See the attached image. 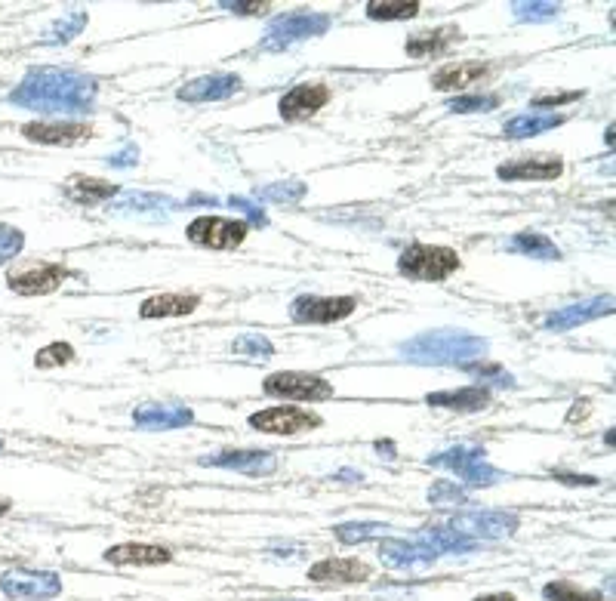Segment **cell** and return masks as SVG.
I'll use <instances>...</instances> for the list:
<instances>
[{
	"label": "cell",
	"mask_w": 616,
	"mask_h": 601,
	"mask_svg": "<svg viewBox=\"0 0 616 601\" xmlns=\"http://www.w3.org/2000/svg\"><path fill=\"white\" fill-rule=\"evenodd\" d=\"M96 81L74 68H31L10 93L19 108L47 111V115H84L96 102Z\"/></svg>",
	"instance_id": "cell-1"
},
{
	"label": "cell",
	"mask_w": 616,
	"mask_h": 601,
	"mask_svg": "<svg viewBox=\"0 0 616 601\" xmlns=\"http://www.w3.org/2000/svg\"><path fill=\"white\" fill-rule=\"evenodd\" d=\"M398 352L413 364H469L487 355V340L466 330H426L401 343Z\"/></svg>",
	"instance_id": "cell-2"
},
{
	"label": "cell",
	"mask_w": 616,
	"mask_h": 601,
	"mask_svg": "<svg viewBox=\"0 0 616 601\" xmlns=\"http://www.w3.org/2000/svg\"><path fill=\"white\" fill-rule=\"evenodd\" d=\"M459 266H462L459 253L438 244H410L398 256V272L407 275L410 281H426V284L447 281L453 272H459Z\"/></svg>",
	"instance_id": "cell-3"
},
{
	"label": "cell",
	"mask_w": 616,
	"mask_h": 601,
	"mask_svg": "<svg viewBox=\"0 0 616 601\" xmlns=\"http://www.w3.org/2000/svg\"><path fill=\"white\" fill-rule=\"evenodd\" d=\"M429 466L447 469V472H453L459 481L475 484V487H487V484H493V481L503 478V472L493 469V466L484 460V447H450V450H441V454L429 457Z\"/></svg>",
	"instance_id": "cell-4"
},
{
	"label": "cell",
	"mask_w": 616,
	"mask_h": 601,
	"mask_svg": "<svg viewBox=\"0 0 616 601\" xmlns=\"http://www.w3.org/2000/svg\"><path fill=\"white\" fill-rule=\"evenodd\" d=\"M262 392L281 398V401H327L333 398V383H327L318 373H296V370H284V373H272Z\"/></svg>",
	"instance_id": "cell-5"
},
{
	"label": "cell",
	"mask_w": 616,
	"mask_h": 601,
	"mask_svg": "<svg viewBox=\"0 0 616 601\" xmlns=\"http://www.w3.org/2000/svg\"><path fill=\"white\" fill-rule=\"evenodd\" d=\"M330 28V16L324 13H287L278 16L272 25L265 28L262 37V50H284L296 41H305V37H318Z\"/></svg>",
	"instance_id": "cell-6"
},
{
	"label": "cell",
	"mask_w": 616,
	"mask_h": 601,
	"mask_svg": "<svg viewBox=\"0 0 616 601\" xmlns=\"http://www.w3.org/2000/svg\"><path fill=\"white\" fill-rule=\"evenodd\" d=\"M250 232V222L225 219V216H198L188 225V241L207 250H235L244 244Z\"/></svg>",
	"instance_id": "cell-7"
},
{
	"label": "cell",
	"mask_w": 616,
	"mask_h": 601,
	"mask_svg": "<svg viewBox=\"0 0 616 601\" xmlns=\"http://www.w3.org/2000/svg\"><path fill=\"white\" fill-rule=\"evenodd\" d=\"M0 592L13 601H50L62 595V577L53 571H25L13 568L0 574Z\"/></svg>",
	"instance_id": "cell-8"
},
{
	"label": "cell",
	"mask_w": 616,
	"mask_h": 601,
	"mask_svg": "<svg viewBox=\"0 0 616 601\" xmlns=\"http://www.w3.org/2000/svg\"><path fill=\"white\" fill-rule=\"evenodd\" d=\"M518 515L503 512V509H481V512H466V515H453L447 528L456 534H466L472 540H503L518 531Z\"/></svg>",
	"instance_id": "cell-9"
},
{
	"label": "cell",
	"mask_w": 616,
	"mask_h": 601,
	"mask_svg": "<svg viewBox=\"0 0 616 601\" xmlns=\"http://www.w3.org/2000/svg\"><path fill=\"white\" fill-rule=\"evenodd\" d=\"M358 309L355 296H296L290 303V318L296 324H336Z\"/></svg>",
	"instance_id": "cell-10"
},
{
	"label": "cell",
	"mask_w": 616,
	"mask_h": 601,
	"mask_svg": "<svg viewBox=\"0 0 616 601\" xmlns=\"http://www.w3.org/2000/svg\"><path fill=\"white\" fill-rule=\"evenodd\" d=\"M250 426L259 429V432H268V435H299V432H308V429H318L321 426V417L305 407H268V410H259L250 417Z\"/></svg>",
	"instance_id": "cell-11"
},
{
	"label": "cell",
	"mask_w": 616,
	"mask_h": 601,
	"mask_svg": "<svg viewBox=\"0 0 616 601\" xmlns=\"http://www.w3.org/2000/svg\"><path fill=\"white\" fill-rule=\"evenodd\" d=\"M327 102H330V87L312 81V84H296L290 93H284L278 108H281L284 121H305V118L318 115Z\"/></svg>",
	"instance_id": "cell-12"
},
{
	"label": "cell",
	"mask_w": 616,
	"mask_h": 601,
	"mask_svg": "<svg viewBox=\"0 0 616 601\" xmlns=\"http://www.w3.org/2000/svg\"><path fill=\"white\" fill-rule=\"evenodd\" d=\"M564 173V161L558 155H533V158H518L509 164H499L496 176L506 182H546L558 179Z\"/></svg>",
	"instance_id": "cell-13"
},
{
	"label": "cell",
	"mask_w": 616,
	"mask_h": 601,
	"mask_svg": "<svg viewBox=\"0 0 616 601\" xmlns=\"http://www.w3.org/2000/svg\"><path fill=\"white\" fill-rule=\"evenodd\" d=\"M201 466L235 469L241 475H272L278 469V457L268 450H222L216 457H201Z\"/></svg>",
	"instance_id": "cell-14"
},
{
	"label": "cell",
	"mask_w": 616,
	"mask_h": 601,
	"mask_svg": "<svg viewBox=\"0 0 616 601\" xmlns=\"http://www.w3.org/2000/svg\"><path fill=\"white\" fill-rule=\"evenodd\" d=\"M610 312H613L610 296H592V299H583V303H573V306H564V309L546 315L543 327L552 330V333H561V330H573V327L595 321L601 315H610Z\"/></svg>",
	"instance_id": "cell-15"
},
{
	"label": "cell",
	"mask_w": 616,
	"mask_h": 601,
	"mask_svg": "<svg viewBox=\"0 0 616 601\" xmlns=\"http://www.w3.org/2000/svg\"><path fill=\"white\" fill-rule=\"evenodd\" d=\"M68 278V269L59 266V262H44L37 269H25L10 275V290L19 296H44L53 293L56 287H62V281Z\"/></svg>",
	"instance_id": "cell-16"
},
{
	"label": "cell",
	"mask_w": 616,
	"mask_h": 601,
	"mask_svg": "<svg viewBox=\"0 0 616 601\" xmlns=\"http://www.w3.org/2000/svg\"><path fill=\"white\" fill-rule=\"evenodd\" d=\"M370 577L373 571L361 558H321L318 565L308 568L312 583H364Z\"/></svg>",
	"instance_id": "cell-17"
},
{
	"label": "cell",
	"mask_w": 616,
	"mask_h": 601,
	"mask_svg": "<svg viewBox=\"0 0 616 601\" xmlns=\"http://www.w3.org/2000/svg\"><path fill=\"white\" fill-rule=\"evenodd\" d=\"M22 136L31 142H44V145H74L93 136L90 124H77V121H37V124H25Z\"/></svg>",
	"instance_id": "cell-18"
},
{
	"label": "cell",
	"mask_w": 616,
	"mask_h": 601,
	"mask_svg": "<svg viewBox=\"0 0 616 601\" xmlns=\"http://www.w3.org/2000/svg\"><path fill=\"white\" fill-rule=\"evenodd\" d=\"M241 90V78L238 74H207V78H195L185 87H179V99L182 102H219L228 99Z\"/></svg>",
	"instance_id": "cell-19"
},
{
	"label": "cell",
	"mask_w": 616,
	"mask_h": 601,
	"mask_svg": "<svg viewBox=\"0 0 616 601\" xmlns=\"http://www.w3.org/2000/svg\"><path fill=\"white\" fill-rule=\"evenodd\" d=\"M133 423L142 429H182L195 423V410L185 404H142L133 410Z\"/></svg>",
	"instance_id": "cell-20"
},
{
	"label": "cell",
	"mask_w": 616,
	"mask_h": 601,
	"mask_svg": "<svg viewBox=\"0 0 616 601\" xmlns=\"http://www.w3.org/2000/svg\"><path fill=\"white\" fill-rule=\"evenodd\" d=\"M379 558L382 565L389 568H407V571H416V568H429L435 565V552L426 549L422 543H407V540H379Z\"/></svg>",
	"instance_id": "cell-21"
},
{
	"label": "cell",
	"mask_w": 616,
	"mask_h": 601,
	"mask_svg": "<svg viewBox=\"0 0 616 601\" xmlns=\"http://www.w3.org/2000/svg\"><path fill=\"white\" fill-rule=\"evenodd\" d=\"M173 555L164 546H151V543H121V546H111L105 552L108 565H136V568H151V565H167Z\"/></svg>",
	"instance_id": "cell-22"
},
{
	"label": "cell",
	"mask_w": 616,
	"mask_h": 601,
	"mask_svg": "<svg viewBox=\"0 0 616 601\" xmlns=\"http://www.w3.org/2000/svg\"><path fill=\"white\" fill-rule=\"evenodd\" d=\"M462 41L459 28H438V31H416L413 37H407V56L413 59H429V56H444L453 44Z\"/></svg>",
	"instance_id": "cell-23"
},
{
	"label": "cell",
	"mask_w": 616,
	"mask_h": 601,
	"mask_svg": "<svg viewBox=\"0 0 616 601\" xmlns=\"http://www.w3.org/2000/svg\"><path fill=\"white\" fill-rule=\"evenodd\" d=\"M201 306V299L195 293H161V296H151L139 306L142 318H182L191 315Z\"/></svg>",
	"instance_id": "cell-24"
},
{
	"label": "cell",
	"mask_w": 616,
	"mask_h": 601,
	"mask_svg": "<svg viewBox=\"0 0 616 601\" xmlns=\"http://www.w3.org/2000/svg\"><path fill=\"white\" fill-rule=\"evenodd\" d=\"M426 404L432 407H447V410H484L490 404V389L487 386H466V389H444V392H432L426 398Z\"/></svg>",
	"instance_id": "cell-25"
},
{
	"label": "cell",
	"mask_w": 616,
	"mask_h": 601,
	"mask_svg": "<svg viewBox=\"0 0 616 601\" xmlns=\"http://www.w3.org/2000/svg\"><path fill=\"white\" fill-rule=\"evenodd\" d=\"M484 74H487L484 62H450V65L435 71L432 87L441 90V93H447V90H466V87L478 84Z\"/></svg>",
	"instance_id": "cell-26"
},
{
	"label": "cell",
	"mask_w": 616,
	"mask_h": 601,
	"mask_svg": "<svg viewBox=\"0 0 616 601\" xmlns=\"http://www.w3.org/2000/svg\"><path fill=\"white\" fill-rule=\"evenodd\" d=\"M121 189L114 182H102V179H90V176H71L65 182V195L68 201L81 204V207H96L102 201H111Z\"/></svg>",
	"instance_id": "cell-27"
},
{
	"label": "cell",
	"mask_w": 616,
	"mask_h": 601,
	"mask_svg": "<svg viewBox=\"0 0 616 601\" xmlns=\"http://www.w3.org/2000/svg\"><path fill=\"white\" fill-rule=\"evenodd\" d=\"M416 543H422L426 549H432L435 555L441 552H450V555H459V552H472L478 540L466 537V534H456L453 528H426L416 534Z\"/></svg>",
	"instance_id": "cell-28"
},
{
	"label": "cell",
	"mask_w": 616,
	"mask_h": 601,
	"mask_svg": "<svg viewBox=\"0 0 616 601\" xmlns=\"http://www.w3.org/2000/svg\"><path fill=\"white\" fill-rule=\"evenodd\" d=\"M564 124V115H546V111H527V115H518L512 118L503 133L509 139H527V136H539V133H546V130H555Z\"/></svg>",
	"instance_id": "cell-29"
},
{
	"label": "cell",
	"mask_w": 616,
	"mask_h": 601,
	"mask_svg": "<svg viewBox=\"0 0 616 601\" xmlns=\"http://www.w3.org/2000/svg\"><path fill=\"white\" fill-rule=\"evenodd\" d=\"M509 250L524 253V256H536V259H561V250L555 247V241H549L539 232H518L509 241Z\"/></svg>",
	"instance_id": "cell-30"
},
{
	"label": "cell",
	"mask_w": 616,
	"mask_h": 601,
	"mask_svg": "<svg viewBox=\"0 0 616 601\" xmlns=\"http://www.w3.org/2000/svg\"><path fill=\"white\" fill-rule=\"evenodd\" d=\"M385 531H389V524H382V521H345V524H336V540L345 546H355V543L376 540Z\"/></svg>",
	"instance_id": "cell-31"
},
{
	"label": "cell",
	"mask_w": 616,
	"mask_h": 601,
	"mask_svg": "<svg viewBox=\"0 0 616 601\" xmlns=\"http://www.w3.org/2000/svg\"><path fill=\"white\" fill-rule=\"evenodd\" d=\"M416 13H419L416 0H373V4H367V16L370 19H382V22L413 19Z\"/></svg>",
	"instance_id": "cell-32"
},
{
	"label": "cell",
	"mask_w": 616,
	"mask_h": 601,
	"mask_svg": "<svg viewBox=\"0 0 616 601\" xmlns=\"http://www.w3.org/2000/svg\"><path fill=\"white\" fill-rule=\"evenodd\" d=\"M543 598L546 601H607L601 592H592V589H580L570 580H555L543 589Z\"/></svg>",
	"instance_id": "cell-33"
},
{
	"label": "cell",
	"mask_w": 616,
	"mask_h": 601,
	"mask_svg": "<svg viewBox=\"0 0 616 601\" xmlns=\"http://www.w3.org/2000/svg\"><path fill=\"white\" fill-rule=\"evenodd\" d=\"M87 25V13L84 10H71L68 16H62L44 37V44H68L71 37L81 34V28Z\"/></svg>",
	"instance_id": "cell-34"
},
{
	"label": "cell",
	"mask_w": 616,
	"mask_h": 601,
	"mask_svg": "<svg viewBox=\"0 0 616 601\" xmlns=\"http://www.w3.org/2000/svg\"><path fill=\"white\" fill-rule=\"evenodd\" d=\"M231 352L241 355V358H259V361H268L275 355V346L265 340L262 333H244L238 336L235 343H231Z\"/></svg>",
	"instance_id": "cell-35"
},
{
	"label": "cell",
	"mask_w": 616,
	"mask_h": 601,
	"mask_svg": "<svg viewBox=\"0 0 616 601\" xmlns=\"http://www.w3.org/2000/svg\"><path fill=\"white\" fill-rule=\"evenodd\" d=\"M462 370L475 373V377H481L484 383H493V386H503V389H512L515 386V377L512 373H506L499 364H487L484 358L481 361H469V364H459Z\"/></svg>",
	"instance_id": "cell-36"
},
{
	"label": "cell",
	"mask_w": 616,
	"mask_h": 601,
	"mask_svg": "<svg viewBox=\"0 0 616 601\" xmlns=\"http://www.w3.org/2000/svg\"><path fill=\"white\" fill-rule=\"evenodd\" d=\"M305 182H275V185H265L259 192L262 201H281V204H299L305 198Z\"/></svg>",
	"instance_id": "cell-37"
},
{
	"label": "cell",
	"mask_w": 616,
	"mask_h": 601,
	"mask_svg": "<svg viewBox=\"0 0 616 601\" xmlns=\"http://www.w3.org/2000/svg\"><path fill=\"white\" fill-rule=\"evenodd\" d=\"M512 13L521 22H546V19H555L561 7L549 4V0H530V4H512Z\"/></svg>",
	"instance_id": "cell-38"
},
{
	"label": "cell",
	"mask_w": 616,
	"mask_h": 601,
	"mask_svg": "<svg viewBox=\"0 0 616 601\" xmlns=\"http://www.w3.org/2000/svg\"><path fill=\"white\" fill-rule=\"evenodd\" d=\"M74 358V349L68 343H50L44 346L41 352L34 355V367H41V370H50V367H62Z\"/></svg>",
	"instance_id": "cell-39"
},
{
	"label": "cell",
	"mask_w": 616,
	"mask_h": 601,
	"mask_svg": "<svg viewBox=\"0 0 616 601\" xmlns=\"http://www.w3.org/2000/svg\"><path fill=\"white\" fill-rule=\"evenodd\" d=\"M25 247V235L13 225H0V266H7L10 259H16Z\"/></svg>",
	"instance_id": "cell-40"
},
{
	"label": "cell",
	"mask_w": 616,
	"mask_h": 601,
	"mask_svg": "<svg viewBox=\"0 0 616 601\" xmlns=\"http://www.w3.org/2000/svg\"><path fill=\"white\" fill-rule=\"evenodd\" d=\"M496 105H499L496 96H481V93H475V96H456L453 102H447V108L456 111V115H472V111H490V108H496Z\"/></svg>",
	"instance_id": "cell-41"
},
{
	"label": "cell",
	"mask_w": 616,
	"mask_h": 601,
	"mask_svg": "<svg viewBox=\"0 0 616 601\" xmlns=\"http://www.w3.org/2000/svg\"><path fill=\"white\" fill-rule=\"evenodd\" d=\"M429 500L435 506H456V503H466V491L456 487L453 481H438L432 491H429Z\"/></svg>",
	"instance_id": "cell-42"
},
{
	"label": "cell",
	"mask_w": 616,
	"mask_h": 601,
	"mask_svg": "<svg viewBox=\"0 0 616 601\" xmlns=\"http://www.w3.org/2000/svg\"><path fill=\"white\" fill-rule=\"evenodd\" d=\"M151 207H173V201L158 198V195H130L124 204H118V210L124 213H136V210H151Z\"/></svg>",
	"instance_id": "cell-43"
},
{
	"label": "cell",
	"mask_w": 616,
	"mask_h": 601,
	"mask_svg": "<svg viewBox=\"0 0 616 601\" xmlns=\"http://www.w3.org/2000/svg\"><path fill=\"white\" fill-rule=\"evenodd\" d=\"M231 207H235L238 213H244L247 219H250V225H268V216L262 213V207H256L253 201H247V198H231Z\"/></svg>",
	"instance_id": "cell-44"
},
{
	"label": "cell",
	"mask_w": 616,
	"mask_h": 601,
	"mask_svg": "<svg viewBox=\"0 0 616 601\" xmlns=\"http://www.w3.org/2000/svg\"><path fill=\"white\" fill-rule=\"evenodd\" d=\"M219 7L228 10V13H238V16H262L268 10L265 0H262V4H238V0H222Z\"/></svg>",
	"instance_id": "cell-45"
},
{
	"label": "cell",
	"mask_w": 616,
	"mask_h": 601,
	"mask_svg": "<svg viewBox=\"0 0 616 601\" xmlns=\"http://www.w3.org/2000/svg\"><path fill=\"white\" fill-rule=\"evenodd\" d=\"M583 93L573 90V93H558V96H539L533 99V108H555V105H567V102H576Z\"/></svg>",
	"instance_id": "cell-46"
},
{
	"label": "cell",
	"mask_w": 616,
	"mask_h": 601,
	"mask_svg": "<svg viewBox=\"0 0 616 601\" xmlns=\"http://www.w3.org/2000/svg\"><path fill=\"white\" fill-rule=\"evenodd\" d=\"M136 161H139V148H136V145H130V148H124V152H118L114 158H108L111 167H130V164H136Z\"/></svg>",
	"instance_id": "cell-47"
},
{
	"label": "cell",
	"mask_w": 616,
	"mask_h": 601,
	"mask_svg": "<svg viewBox=\"0 0 616 601\" xmlns=\"http://www.w3.org/2000/svg\"><path fill=\"white\" fill-rule=\"evenodd\" d=\"M558 481H564V484H598V478H592V475H555Z\"/></svg>",
	"instance_id": "cell-48"
},
{
	"label": "cell",
	"mask_w": 616,
	"mask_h": 601,
	"mask_svg": "<svg viewBox=\"0 0 616 601\" xmlns=\"http://www.w3.org/2000/svg\"><path fill=\"white\" fill-rule=\"evenodd\" d=\"M475 601H515V595H509V592H493V595H481V598H475Z\"/></svg>",
	"instance_id": "cell-49"
},
{
	"label": "cell",
	"mask_w": 616,
	"mask_h": 601,
	"mask_svg": "<svg viewBox=\"0 0 616 601\" xmlns=\"http://www.w3.org/2000/svg\"><path fill=\"white\" fill-rule=\"evenodd\" d=\"M376 450H379V454H382L385 460H392V457H395V447H392L389 441H385V444H382V441H376Z\"/></svg>",
	"instance_id": "cell-50"
},
{
	"label": "cell",
	"mask_w": 616,
	"mask_h": 601,
	"mask_svg": "<svg viewBox=\"0 0 616 601\" xmlns=\"http://www.w3.org/2000/svg\"><path fill=\"white\" fill-rule=\"evenodd\" d=\"M336 478H339V481H361L364 475H361V472H352V469H342Z\"/></svg>",
	"instance_id": "cell-51"
},
{
	"label": "cell",
	"mask_w": 616,
	"mask_h": 601,
	"mask_svg": "<svg viewBox=\"0 0 616 601\" xmlns=\"http://www.w3.org/2000/svg\"><path fill=\"white\" fill-rule=\"evenodd\" d=\"M10 512V503H0V515H7Z\"/></svg>",
	"instance_id": "cell-52"
},
{
	"label": "cell",
	"mask_w": 616,
	"mask_h": 601,
	"mask_svg": "<svg viewBox=\"0 0 616 601\" xmlns=\"http://www.w3.org/2000/svg\"><path fill=\"white\" fill-rule=\"evenodd\" d=\"M0 450H4V441H0Z\"/></svg>",
	"instance_id": "cell-53"
}]
</instances>
